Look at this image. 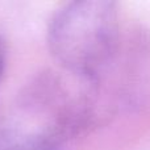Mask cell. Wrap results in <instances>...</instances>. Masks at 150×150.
<instances>
[{
    "instance_id": "3",
    "label": "cell",
    "mask_w": 150,
    "mask_h": 150,
    "mask_svg": "<svg viewBox=\"0 0 150 150\" xmlns=\"http://www.w3.org/2000/svg\"><path fill=\"white\" fill-rule=\"evenodd\" d=\"M5 53H7L5 42H4V40L0 37V78H1V75H3V70H4V65H5Z\"/></svg>"
},
{
    "instance_id": "1",
    "label": "cell",
    "mask_w": 150,
    "mask_h": 150,
    "mask_svg": "<svg viewBox=\"0 0 150 150\" xmlns=\"http://www.w3.org/2000/svg\"><path fill=\"white\" fill-rule=\"evenodd\" d=\"M116 4L78 0L63 5L50 21L47 45L54 59L71 75L95 79L112 61L117 47Z\"/></svg>"
},
{
    "instance_id": "2",
    "label": "cell",
    "mask_w": 150,
    "mask_h": 150,
    "mask_svg": "<svg viewBox=\"0 0 150 150\" xmlns=\"http://www.w3.org/2000/svg\"><path fill=\"white\" fill-rule=\"evenodd\" d=\"M61 145L62 141L37 128L0 127V150H59Z\"/></svg>"
}]
</instances>
